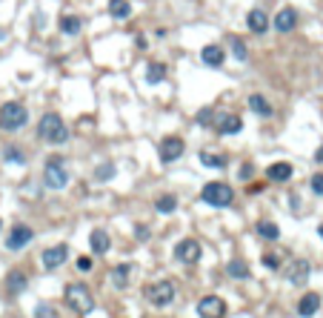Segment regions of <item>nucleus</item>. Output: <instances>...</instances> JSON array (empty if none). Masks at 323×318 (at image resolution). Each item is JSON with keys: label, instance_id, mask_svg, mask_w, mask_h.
I'll list each match as a JSON object with an SVG mask.
<instances>
[{"label": "nucleus", "instance_id": "nucleus-34", "mask_svg": "<svg viewBox=\"0 0 323 318\" xmlns=\"http://www.w3.org/2000/svg\"><path fill=\"white\" fill-rule=\"evenodd\" d=\"M312 192H315V195H323V172L312 175Z\"/></svg>", "mask_w": 323, "mask_h": 318}, {"label": "nucleus", "instance_id": "nucleus-4", "mask_svg": "<svg viewBox=\"0 0 323 318\" xmlns=\"http://www.w3.org/2000/svg\"><path fill=\"white\" fill-rule=\"evenodd\" d=\"M201 198L209 203V207H217V210H223V207H229V203L235 201V189H232L229 184L212 181V184H206V187L201 189Z\"/></svg>", "mask_w": 323, "mask_h": 318}, {"label": "nucleus", "instance_id": "nucleus-1", "mask_svg": "<svg viewBox=\"0 0 323 318\" xmlns=\"http://www.w3.org/2000/svg\"><path fill=\"white\" fill-rule=\"evenodd\" d=\"M37 138L40 141H46V144H66L69 141V126L63 123V118L58 115V112H46L43 118H40V123H37Z\"/></svg>", "mask_w": 323, "mask_h": 318}, {"label": "nucleus", "instance_id": "nucleus-25", "mask_svg": "<svg viewBox=\"0 0 323 318\" xmlns=\"http://www.w3.org/2000/svg\"><path fill=\"white\" fill-rule=\"evenodd\" d=\"M155 210H158L160 215H172V212L178 210V198H175L172 192H166V195H160L158 201H155Z\"/></svg>", "mask_w": 323, "mask_h": 318}, {"label": "nucleus", "instance_id": "nucleus-40", "mask_svg": "<svg viewBox=\"0 0 323 318\" xmlns=\"http://www.w3.org/2000/svg\"><path fill=\"white\" fill-rule=\"evenodd\" d=\"M315 161H317V164H323V146H320V149L315 152Z\"/></svg>", "mask_w": 323, "mask_h": 318}, {"label": "nucleus", "instance_id": "nucleus-13", "mask_svg": "<svg viewBox=\"0 0 323 318\" xmlns=\"http://www.w3.org/2000/svg\"><path fill=\"white\" fill-rule=\"evenodd\" d=\"M212 123H215L217 135H237V132L243 129V121H240L237 115H229V112H226V115H220V118H215Z\"/></svg>", "mask_w": 323, "mask_h": 318}, {"label": "nucleus", "instance_id": "nucleus-24", "mask_svg": "<svg viewBox=\"0 0 323 318\" xmlns=\"http://www.w3.org/2000/svg\"><path fill=\"white\" fill-rule=\"evenodd\" d=\"M249 109L255 112V115H260V118L272 115V103L266 101L263 95H249Z\"/></svg>", "mask_w": 323, "mask_h": 318}, {"label": "nucleus", "instance_id": "nucleus-17", "mask_svg": "<svg viewBox=\"0 0 323 318\" xmlns=\"http://www.w3.org/2000/svg\"><path fill=\"white\" fill-rule=\"evenodd\" d=\"M26 287H29V278H26V272H23V269H12V272H9V278H6V289L12 292V296H20Z\"/></svg>", "mask_w": 323, "mask_h": 318}, {"label": "nucleus", "instance_id": "nucleus-30", "mask_svg": "<svg viewBox=\"0 0 323 318\" xmlns=\"http://www.w3.org/2000/svg\"><path fill=\"white\" fill-rule=\"evenodd\" d=\"M229 46H232V55H235L237 60H246V58H249V49H246V43L237 35L229 37Z\"/></svg>", "mask_w": 323, "mask_h": 318}, {"label": "nucleus", "instance_id": "nucleus-2", "mask_svg": "<svg viewBox=\"0 0 323 318\" xmlns=\"http://www.w3.org/2000/svg\"><path fill=\"white\" fill-rule=\"evenodd\" d=\"M26 121H29V109L23 106V103H17V101L0 103V129L17 132L26 126Z\"/></svg>", "mask_w": 323, "mask_h": 318}, {"label": "nucleus", "instance_id": "nucleus-21", "mask_svg": "<svg viewBox=\"0 0 323 318\" xmlns=\"http://www.w3.org/2000/svg\"><path fill=\"white\" fill-rule=\"evenodd\" d=\"M255 232H258L260 238H266V241H278L280 238V226L275 224V221H258V224H255Z\"/></svg>", "mask_w": 323, "mask_h": 318}, {"label": "nucleus", "instance_id": "nucleus-10", "mask_svg": "<svg viewBox=\"0 0 323 318\" xmlns=\"http://www.w3.org/2000/svg\"><path fill=\"white\" fill-rule=\"evenodd\" d=\"M183 149H186V144L180 141L178 135H169V138H163V144H160V161L163 164H172V161H178L180 155H183Z\"/></svg>", "mask_w": 323, "mask_h": 318}, {"label": "nucleus", "instance_id": "nucleus-22", "mask_svg": "<svg viewBox=\"0 0 323 318\" xmlns=\"http://www.w3.org/2000/svg\"><path fill=\"white\" fill-rule=\"evenodd\" d=\"M226 272L232 275V278H237V281H246V278H249V264H246L243 258H232L229 264H226Z\"/></svg>", "mask_w": 323, "mask_h": 318}, {"label": "nucleus", "instance_id": "nucleus-11", "mask_svg": "<svg viewBox=\"0 0 323 318\" xmlns=\"http://www.w3.org/2000/svg\"><path fill=\"white\" fill-rule=\"evenodd\" d=\"M309 272H312V264H309L306 258H294L292 264H289V269H286V278H289V284L301 287V284L309 281Z\"/></svg>", "mask_w": 323, "mask_h": 318}, {"label": "nucleus", "instance_id": "nucleus-20", "mask_svg": "<svg viewBox=\"0 0 323 318\" xmlns=\"http://www.w3.org/2000/svg\"><path fill=\"white\" fill-rule=\"evenodd\" d=\"M292 164H286V161H278V164H272V167L266 169V175L272 178V181H289L292 178Z\"/></svg>", "mask_w": 323, "mask_h": 318}, {"label": "nucleus", "instance_id": "nucleus-36", "mask_svg": "<svg viewBox=\"0 0 323 318\" xmlns=\"http://www.w3.org/2000/svg\"><path fill=\"white\" fill-rule=\"evenodd\" d=\"M78 269H83V272L92 269V258H78Z\"/></svg>", "mask_w": 323, "mask_h": 318}, {"label": "nucleus", "instance_id": "nucleus-9", "mask_svg": "<svg viewBox=\"0 0 323 318\" xmlns=\"http://www.w3.org/2000/svg\"><path fill=\"white\" fill-rule=\"evenodd\" d=\"M32 238H35V232H32V226H26V224H17V226H12V232L6 235V246L9 249H26V246L32 244Z\"/></svg>", "mask_w": 323, "mask_h": 318}, {"label": "nucleus", "instance_id": "nucleus-27", "mask_svg": "<svg viewBox=\"0 0 323 318\" xmlns=\"http://www.w3.org/2000/svg\"><path fill=\"white\" fill-rule=\"evenodd\" d=\"M109 15L117 17V20H126V17L132 15L129 0H112V3H109Z\"/></svg>", "mask_w": 323, "mask_h": 318}, {"label": "nucleus", "instance_id": "nucleus-31", "mask_svg": "<svg viewBox=\"0 0 323 318\" xmlns=\"http://www.w3.org/2000/svg\"><path fill=\"white\" fill-rule=\"evenodd\" d=\"M163 78H166V66L163 63H149V69H146V80H149V83H160Z\"/></svg>", "mask_w": 323, "mask_h": 318}, {"label": "nucleus", "instance_id": "nucleus-12", "mask_svg": "<svg viewBox=\"0 0 323 318\" xmlns=\"http://www.w3.org/2000/svg\"><path fill=\"white\" fill-rule=\"evenodd\" d=\"M69 261V246L66 244H55L49 249H43V267L46 269H58Z\"/></svg>", "mask_w": 323, "mask_h": 318}, {"label": "nucleus", "instance_id": "nucleus-41", "mask_svg": "<svg viewBox=\"0 0 323 318\" xmlns=\"http://www.w3.org/2000/svg\"><path fill=\"white\" fill-rule=\"evenodd\" d=\"M317 235H320V238H323V224H320V226H317Z\"/></svg>", "mask_w": 323, "mask_h": 318}, {"label": "nucleus", "instance_id": "nucleus-16", "mask_svg": "<svg viewBox=\"0 0 323 318\" xmlns=\"http://www.w3.org/2000/svg\"><path fill=\"white\" fill-rule=\"evenodd\" d=\"M246 26H249L255 35H263V32L269 29V17H266L263 9H252L249 15H246Z\"/></svg>", "mask_w": 323, "mask_h": 318}, {"label": "nucleus", "instance_id": "nucleus-38", "mask_svg": "<svg viewBox=\"0 0 323 318\" xmlns=\"http://www.w3.org/2000/svg\"><path fill=\"white\" fill-rule=\"evenodd\" d=\"M258 192H263V184H258V181H255V184L249 187V195H258Z\"/></svg>", "mask_w": 323, "mask_h": 318}, {"label": "nucleus", "instance_id": "nucleus-29", "mask_svg": "<svg viewBox=\"0 0 323 318\" xmlns=\"http://www.w3.org/2000/svg\"><path fill=\"white\" fill-rule=\"evenodd\" d=\"M201 164H206V167H212V169H223V167H226V158H223V155H215V152H206V149H203V152H201Z\"/></svg>", "mask_w": 323, "mask_h": 318}, {"label": "nucleus", "instance_id": "nucleus-7", "mask_svg": "<svg viewBox=\"0 0 323 318\" xmlns=\"http://www.w3.org/2000/svg\"><path fill=\"white\" fill-rule=\"evenodd\" d=\"M203 255V246L201 241H194V238H183L175 244V258L180 261V264H197Z\"/></svg>", "mask_w": 323, "mask_h": 318}, {"label": "nucleus", "instance_id": "nucleus-26", "mask_svg": "<svg viewBox=\"0 0 323 318\" xmlns=\"http://www.w3.org/2000/svg\"><path fill=\"white\" fill-rule=\"evenodd\" d=\"M80 29H83V23H80L78 15H63L60 17V32H63V35H80Z\"/></svg>", "mask_w": 323, "mask_h": 318}, {"label": "nucleus", "instance_id": "nucleus-19", "mask_svg": "<svg viewBox=\"0 0 323 318\" xmlns=\"http://www.w3.org/2000/svg\"><path fill=\"white\" fill-rule=\"evenodd\" d=\"M201 60L206 66H223V60H226V52H223L220 46L212 43V46H206V49L201 52Z\"/></svg>", "mask_w": 323, "mask_h": 318}, {"label": "nucleus", "instance_id": "nucleus-33", "mask_svg": "<svg viewBox=\"0 0 323 318\" xmlns=\"http://www.w3.org/2000/svg\"><path fill=\"white\" fill-rule=\"evenodd\" d=\"M263 267L280 269V255H278V253H263Z\"/></svg>", "mask_w": 323, "mask_h": 318}, {"label": "nucleus", "instance_id": "nucleus-3", "mask_svg": "<svg viewBox=\"0 0 323 318\" xmlns=\"http://www.w3.org/2000/svg\"><path fill=\"white\" fill-rule=\"evenodd\" d=\"M63 298L74 312H80V315H89V312L94 310V296L89 292L86 284H69L66 292H63Z\"/></svg>", "mask_w": 323, "mask_h": 318}, {"label": "nucleus", "instance_id": "nucleus-42", "mask_svg": "<svg viewBox=\"0 0 323 318\" xmlns=\"http://www.w3.org/2000/svg\"><path fill=\"white\" fill-rule=\"evenodd\" d=\"M0 230H3V221H0Z\"/></svg>", "mask_w": 323, "mask_h": 318}, {"label": "nucleus", "instance_id": "nucleus-37", "mask_svg": "<svg viewBox=\"0 0 323 318\" xmlns=\"http://www.w3.org/2000/svg\"><path fill=\"white\" fill-rule=\"evenodd\" d=\"M240 178H252V164H243V167H240Z\"/></svg>", "mask_w": 323, "mask_h": 318}, {"label": "nucleus", "instance_id": "nucleus-8", "mask_svg": "<svg viewBox=\"0 0 323 318\" xmlns=\"http://www.w3.org/2000/svg\"><path fill=\"white\" fill-rule=\"evenodd\" d=\"M197 315L201 318H226V301L220 296H203L197 301Z\"/></svg>", "mask_w": 323, "mask_h": 318}, {"label": "nucleus", "instance_id": "nucleus-6", "mask_svg": "<svg viewBox=\"0 0 323 318\" xmlns=\"http://www.w3.org/2000/svg\"><path fill=\"white\" fill-rule=\"evenodd\" d=\"M146 298H149L155 307H169V304L175 301V284L169 281V278L149 284V287H146Z\"/></svg>", "mask_w": 323, "mask_h": 318}, {"label": "nucleus", "instance_id": "nucleus-5", "mask_svg": "<svg viewBox=\"0 0 323 318\" xmlns=\"http://www.w3.org/2000/svg\"><path fill=\"white\" fill-rule=\"evenodd\" d=\"M43 178H46V187L49 189H66V184H69V167H66V158L55 155V158L46 161Z\"/></svg>", "mask_w": 323, "mask_h": 318}, {"label": "nucleus", "instance_id": "nucleus-18", "mask_svg": "<svg viewBox=\"0 0 323 318\" xmlns=\"http://www.w3.org/2000/svg\"><path fill=\"white\" fill-rule=\"evenodd\" d=\"M89 246H92V253H94V255H106V253H109V246H112V241H109V232L94 230L92 235H89Z\"/></svg>", "mask_w": 323, "mask_h": 318}, {"label": "nucleus", "instance_id": "nucleus-15", "mask_svg": "<svg viewBox=\"0 0 323 318\" xmlns=\"http://www.w3.org/2000/svg\"><path fill=\"white\" fill-rule=\"evenodd\" d=\"M317 310H320V296H317V292H306V296L297 301V315H303V318H312Z\"/></svg>", "mask_w": 323, "mask_h": 318}, {"label": "nucleus", "instance_id": "nucleus-35", "mask_svg": "<svg viewBox=\"0 0 323 318\" xmlns=\"http://www.w3.org/2000/svg\"><path fill=\"white\" fill-rule=\"evenodd\" d=\"M212 121H215V118H212V109H203L201 115H197V123H201V126H209Z\"/></svg>", "mask_w": 323, "mask_h": 318}, {"label": "nucleus", "instance_id": "nucleus-39", "mask_svg": "<svg viewBox=\"0 0 323 318\" xmlns=\"http://www.w3.org/2000/svg\"><path fill=\"white\" fill-rule=\"evenodd\" d=\"M137 238H140V241H146V238H149V232H146L143 226H137Z\"/></svg>", "mask_w": 323, "mask_h": 318}, {"label": "nucleus", "instance_id": "nucleus-28", "mask_svg": "<svg viewBox=\"0 0 323 318\" xmlns=\"http://www.w3.org/2000/svg\"><path fill=\"white\" fill-rule=\"evenodd\" d=\"M129 264H120V267H115L112 272H109V278H112V284H115L117 289H123L126 284H129Z\"/></svg>", "mask_w": 323, "mask_h": 318}, {"label": "nucleus", "instance_id": "nucleus-23", "mask_svg": "<svg viewBox=\"0 0 323 318\" xmlns=\"http://www.w3.org/2000/svg\"><path fill=\"white\" fill-rule=\"evenodd\" d=\"M0 155H3V164H12V167H23V164H26V152H23L20 146H15V144L6 146Z\"/></svg>", "mask_w": 323, "mask_h": 318}, {"label": "nucleus", "instance_id": "nucleus-32", "mask_svg": "<svg viewBox=\"0 0 323 318\" xmlns=\"http://www.w3.org/2000/svg\"><path fill=\"white\" fill-rule=\"evenodd\" d=\"M115 172H117L115 164H101V167L94 169V181H109V178H112Z\"/></svg>", "mask_w": 323, "mask_h": 318}, {"label": "nucleus", "instance_id": "nucleus-14", "mask_svg": "<svg viewBox=\"0 0 323 318\" xmlns=\"http://www.w3.org/2000/svg\"><path fill=\"white\" fill-rule=\"evenodd\" d=\"M294 26H297V12H294L292 6L280 9L278 15H275V29H278V32H283V35H286V32H292Z\"/></svg>", "mask_w": 323, "mask_h": 318}]
</instances>
